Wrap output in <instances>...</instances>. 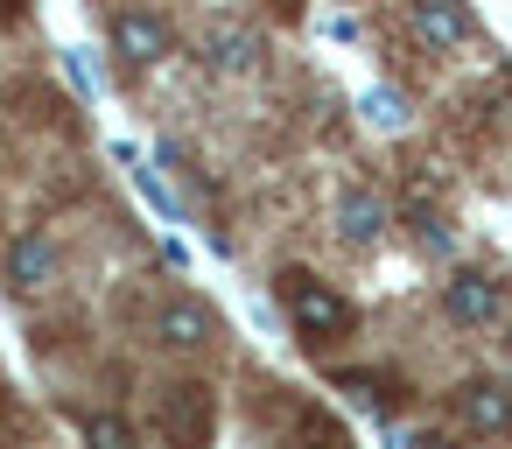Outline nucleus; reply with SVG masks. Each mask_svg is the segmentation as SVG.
<instances>
[{
    "label": "nucleus",
    "instance_id": "6",
    "mask_svg": "<svg viewBox=\"0 0 512 449\" xmlns=\"http://www.w3.org/2000/svg\"><path fill=\"white\" fill-rule=\"evenodd\" d=\"M414 36L428 50H456V43H470V8L463 0H414Z\"/></svg>",
    "mask_w": 512,
    "mask_h": 449
},
{
    "label": "nucleus",
    "instance_id": "15",
    "mask_svg": "<svg viewBox=\"0 0 512 449\" xmlns=\"http://www.w3.org/2000/svg\"><path fill=\"white\" fill-rule=\"evenodd\" d=\"M414 449H456V442H449V435L435 428V435H414Z\"/></svg>",
    "mask_w": 512,
    "mask_h": 449
},
{
    "label": "nucleus",
    "instance_id": "10",
    "mask_svg": "<svg viewBox=\"0 0 512 449\" xmlns=\"http://www.w3.org/2000/svg\"><path fill=\"white\" fill-rule=\"evenodd\" d=\"M204 50H211V64H225V71H246V64H253V36H246L239 22L211 29V43H204Z\"/></svg>",
    "mask_w": 512,
    "mask_h": 449
},
{
    "label": "nucleus",
    "instance_id": "13",
    "mask_svg": "<svg viewBox=\"0 0 512 449\" xmlns=\"http://www.w3.org/2000/svg\"><path fill=\"white\" fill-rule=\"evenodd\" d=\"M85 442H92V449H134V428H127L120 414H99V421L85 428Z\"/></svg>",
    "mask_w": 512,
    "mask_h": 449
},
{
    "label": "nucleus",
    "instance_id": "8",
    "mask_svg": "<svg viewBox=\"0 0 512 449\" xmlns=\"http://www.w3.org/2000/svg\"><path fill=\"white\" fill-rule=\"evenodd\" d=\"M50 274H57V246H50L43 232H22V239L8 246V281H15V288H43Z\"/></svg>",
    "mask_w": 512,
    "mask_h": 449
},
{
    "label": "nucleus",
    "instance_id": "12",
    "mask_svg": "<svg viewBox=\"0 0 512 449\" xmlns=\"http://www.w3.org/2000/svg\"><path fill=\"white\" fill-rule=\"evenodd\" d=\"M344 232H351V239H372V232H379V204L351 190V197H344Z\"/></svg>",
    "mask_w": 512,
    "mask_h": 449
},
{
    "label": "nucleus",
    "instance_id": "3",
    "mask_svg": "<svg viewBox=\"0 0 512 449\" xmlns=\"http://www.w3.org/2000/svg\"><path fill=\"white\" fill-rule=\"evenodd\" d=\"M155 344H162V351H183V358H190V351H211V344H218V316H211L197 295H162V302H155Z\"/></svg>",
    "mask_w": 512,
    "mask_h": 449
},
{
    "label": "nucleus",
    "instance_id": "5",
    "mask_svg": "<svg viewBox=\"0 0 512 449\" xmlns=\"http://www.w3.org/2000/svg\"><path fill=\"white\" fill-rule=\"evenodd\" d=\"M113 43H120L127 64H162L169 57V22L148 15V8H120L113 15Z\"/></svg>",
    "mask_w": 512,
    "mask_h": 449
},
{
    "label": "nucleus",
    "instance_id": "1",
    "mask_svg": "<svg viewBox=\"0 0 512 449\" xmlns=\"http://www.w3.org/2000/svg\"><path fill=\"white\" fill-rule=\"evenodd\" d=\"M155 428H162L169 449H211V435H218V393L204 379L162 386L155 393Z\"/></svg>",
    "mask_w": 512,
    "mask_h": 449
},
{
    "label": "nucleus",
    "instance_id": "9",
    "mask_svg": "<svg viewBox=\"0 0 512 449\" xmlns=\"http://www.w3.org/2000/svg\"><path fill=\"white\" fill-rule=\"evenodd\" d=\"M281 449H351V435H344L323 407H302V414H295V435H288Z\"/></svg>",
    "mask_w": 512,
    "mask_h": 449
},
{
    "label": "nucleus",
    "instance_id": "7",
    "mask_svg": "<svg viewBox=\"0 0 512 449\" xmlns=\"http://www.w3.org/2000/svg\"><path fill=\"white\" fill-rule=\"evenodd\" d=\"M498 281H484V274H456L449 288H442V309L456 316V323H491L498 316Z\"/></svg>",
    "mask_w": 512,
    "mask_h": 449
},
{
    "label": "nucleus",
    "instance_id": "2",
    "mask_svg": "<svg viewBox=\"0 0 512 449\" xmlns=\"http://www.w3.org/2000/svg\"><path fill=\"white\" fill-rule=\"evenodd\" d=\"M281 302H288V316H295L302 337H344V330L358 323V309H351L337 288H323L316 274H302V267L281 274Z\"/></svg>",
    "mask_w": 512,
    "mask_h": 449
},
{
    "label": "nucleus",
    "instance_id": "4",
    "mask_svg": "<svg viewBox=\"0 0 512 449\" xmlns=\"http://www.w3.org/2000/svg\"><path fill=\"white\" fill-rule=\"evenodd\" d=\"M456 421L470 435H512V386L505 379H463L456 386Z\"/></svg>",
    "mask_w": 512,
    "mask_h": 449
},
{
    "label": "nucleus",
    "instance_id": "16",
    "mask_svg": "<svg viewBox=\"0 0 512 449\" xmlns=\"http://www.w3.org/2000/svg\"><path fill=\"white\" fill-rule=\"evenodd\" d=\"M0 449H8V442H0Z\"/></svg>",
    "mask_w": 512,
    "mask_h": 449
},
{
    "label": "nucleus",
    "instance_id": "11",
    "mask_svg": "<svg viewBox=\"0 0 512 449\" xmlns=\"http://www.w3.org/2000/svg\"><path fill=\"white\" fill-rule=\"evenodd\" d=\"M337 386H351L358 400H372V407H393L400 393H393V379H379V372H337Z\"/></svg>",
    "mask_w": 512,
    "mask_h": 449
},
{
    "label": "nucleus",
    "instance_id": "14",
    "mask_svg": "<svg viewBox=\"0 0 512 449\" xmlns=\"http://www.w3.org/2000/svg\"><path fill=\"white\" fill-rule=\"evenodd\" d=\"M29 22V0H0V29H22Z\"/></svg>",
    "mask_w": 512,
    "mask_h": 449
}]
</instances>
